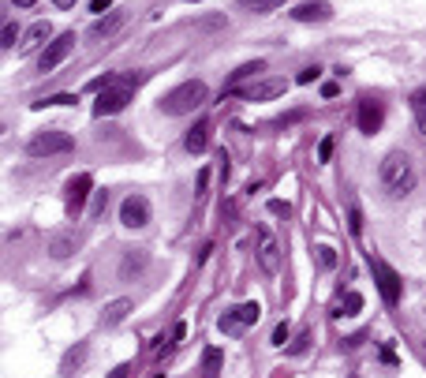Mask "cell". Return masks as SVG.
<instances>
[{"mask_svg":"<svg viewBox=\"0 0 426 378\" xmlns=\"http://www.w3.org/2000/svg\"><path fill=\"white\" fill-rule=\"evenodd\" d=\"M71 251H75V240H71V236H53L49 240V255H53V259H68Z\"/></svg>","mask_w":426,"mask_h":378,"instance_id":"obj_22","label":"cell"},{"mask_svg":"<svg viewBox=\"0 0 426 378\" xmlns=\"http://www.w3.org/2000/svg\"><path fill=\"white\" fill-rule=\"evenodd\" d=\"M221 363H225V352H221V348H206V352H202V378H217Z\"/></svg>","mask_w":426,"mask_h":378,"instance_id":"obj_19","label":"cell"},{"mask_svg":"<svg viewBox=\"0 0 426 378\" xmlns=\"http://www.w3.org/2000/svg\"><path fill=\"white\" fill-rule=\"evenodd\" d=\"M288 15L295 23H329L333 19V4L329 0H307V4H295Z\"/></svg>","mask_w":426,"mask_h":378,"instance_id":"obj_13","label":"cell"},{"mask_svg":"<svg viewBox=\"0 0 426 378\" xmlns=\"http://www.w3.org/2000/svg\"><path fill=\"white\" fill-rule=\"evenodd\" d=\"M311 330H299V334H295V341H292V345L288 348H284V352H288V356H303V352H307V348H311Z\"/></svg>","mask_w":426,"mask_h":378,"instance_id":"obj_24","label":"cell"},{"mask_svg":"<svg viewBox=\"0 0 426 378\" xmlns=\"http://www.w3.org/2000/svg\"><path fill=\"white\" fill-rule=\"evenodd\" d=\"M206 82L202 79H187V82H180V87H172L169 94L161 98V113L165 116H187V113H194V109L206 101Z\"/></svg>","mask_w":426,"mask_h":378,"instance_id":"obj_2","label":"cell"},{"mask_svg":"<svg viewBox=\"0 0 426 378\" xmlns=\"http://www.w3.org/2000/svg\"><path fill=\"white\" fill-rule=\"evenodd\" d=\"M187 4H198V0H187Z\"/></svg>","mask_w":426,"mask_h":378,"instance_id":"obj_42","label":"cell"},{"mask_svg":"<svg viewBox=\"0 0 426 378\" xmlns=\"http://www.w3.org/2000/svg\"><path fill=\"white\" fill-rule=\"evenodd\" d=\"M183 334H187V326H183V322H176V326H172V345H180Z\"/></svg>","mask_w":426,"mask_h":378,"instance_id":"obj_38","label":"cell"},{"mask_svg":"<svg viewBox=\"0 0 426 378\" xmlns=\"http://www.w3.org/2000/svg\"><path fill=\"white\" fill-rule=\"evenodd\" d=\"M15 42H19V30H15V23H4V42H0V49H15ZM23 45V42H19Z\"/></svg>","mask_w":426,"mask_h":378,"instance_id":"obj_29","label":"cell"},{"mask_svg":"<svg viewBox=\"0 0 426 378\" xmlns=\"http://www.w3.org/2000/svg\"><path fill=\"white\" fill-rule=\"evenodd\" d=\"M314 251H318V266H322V270H333V266H337V251H333L329 244L314 247Z\"/></svg>","mask_w":426,"mask_h":378,"instance_id":"obj_26","label":"cell"},{"mask_svg":"<svg viewBox=\"0 0 426 378\" xmlns=\"http://www.w3.org/2000/svg\"><path fill=\"white\" fill-rule=\"evenodd\" d=\"M378 180H382L385 195L393 199H404L415 191V165L404 150H389L382 158V169H378Z\"/></svg>","mask_w":426,"mask_h":378,"instance_id":"obj_1","label":"cell"},{"mask_svg":"<svg viewBox=\"0 0 426 378\" xmlns=\"http://www.w3.org/2000/svg\"><path fill=\"white\" fill-rule=\"evenodd\" d=\"M71 150H75V139L68 132H41L26 143L30 158H53V154H71Z\"/></svg>","mask_w":426,"mask_h":378,"instance_id":"obj_4","label":"cell"},{"mask_svg":"<svg viewBox=\"0 0 426 378\" xmlns=\"http://www.w3.org/2000/svg\"><path fill=\"white\" fill-rule=\"evenodd\" d=\"M258 71H266V60H254V64H243V68H236L232 71V79H228V90H236L243 79H251V75H258Z\"/></svg>","mask_w":426,"mask_h":378,"instance_id":"obj_20","label":"cell"},{"mask_svg":"<svg viewBox=\"0 0 426 378\" xmlns=\"http://www.w3.org/2000/svg\"><path fill=\"white\" fill-rule=\"evenodd\" d=\"M105 202H109V191H98V195H94V217L105 214Z\"/></svg>","mask_w":426,"mask_h":378,"instance_id":"obj_35","label":"cell"},{"mask_svg":"<svg viewBox=\"0 0 426 378\" xmlns=\"http://www.w3.org/2000/svg\"><path fill=\"white\" fill-rule=\"evenodd\" d=\"M210 135H213V124H210V120H198V124H194L191 132H187V139H183V146H187V154H206Z\"/></svg>","mask_w":426,"mask_h":378,"instance_id":"obj_16","label":"cell"},{"mask_svg":"<svg viewBox=\"0 0 426 378\" xmlns=\"http://www.w3.org/2000/svg\"><path fill=\"white\" fill-rule=\"evenodd\" d=\"M127 101H131V82H116V87L101 90L98 101H94V116H113V113H124Z\"/></svg>","mask_w":426,"mask_h":378,"instance_id":"obj_7","label":"cell"},{"mask_svg":"<svg viewBox=\"0 0 426 378\" xmlns=\"http://www.w3.org/2000/svg\"><path fill=\"white\" fill-rule=\"evenodd\" d=\"M318 75H322V68H318V64H311V68H303L299 75H295V82H299V87H307V82H314Z\"/></svg>","mask_w":426,"mask_h":378,"instance_id":"obj_30","label":"cell"},{"mask_svg":"<svg viewBox=\"0 0 426 378\" xmlns=\"http://www.w3.org/2000/svg\"><path fill=\"white\" fill-rule=\"evenodd\" d=\"M49 38H53V26H49V23H45V19H41V23H34V26H30V30H26V34H23V53H30V49H38V45H41V42H49Z\"/></svg>","mask_w":426,"mask_h":378,"instance_id":"obj_18","label":"cell"},{"mask_svg":"<svg viewBox=\"0 0 426 378\" xmlns=\"http://www.w3.org/2000/svg\"><path fill=\"white\" fill-rule=\"evenodd\" d=\"M262 318V303L258 300H247V303H236L232 311H225V315L217 318V330L221 334H243L247 326H254V322Z\"/></svg>","mask_w":426,"mask_h":378,"instance_id":"obj_3","label":"cell"},{"mask_svg":"<svg viewBox=\"0 0 426 378\" xmlns=\"http://www.w3.org/2000/svg\"><path fill=\"white\" fill-rule=\"evenodd\" d=\"M124 23H127V12H109V15H101V19L90 26V38H94V42H105V38H113V34H116Z\"/></svg>","mask_w":426,"mask_h":378,"instance_id":"obj_14","label":"cell"},{"mask_svg":"<svg viewBox=\"0 0 426 378\" xmlns=\"http://www.w3.org/2000/svg\"><path fill=\"white\" fill-rule=\"evenodd\" d=\"M75 49V34H57V38H53L49 45H45L41 49V57H38V71H45V75H49L53 68H57V64H64L68 60V53Z\"/></svg>","mask_w":426,"mask_h":378,"instance_id":"obj_8","label":"cell"},{"mask_svg":"<svg viewBox=\"0 0 426 378\" xmlns=\"http://www.w3.org/2000/svg\"><path fill=\"white\" fill-rule=\"evenodd\" d=\"M333 150H337V143H333V135H326V139L318 143V161H322V165L333 161Z\"/></svg>","mask_w":426,"mask_h":378,"instance_id":"obj_28","label":"cell"},{"mask_svg":"<svg viewBox=\"0 0 426 378\" xmlns=\"http://www.w3.org/2000/svg\"><path fill=\"white\" fill-rule=\"evenodd\" d=\"M359 311H363V296H359V292H348V296L340 300L337 315H359Z\"/></svg>","mask_w":426,"mask_h":378,"instance_id":"obj_23","label":"cell"},{"mask_svg":"<svg viewBox=\"0 0 426 378\" xmlns=\"http://www.w3.org/2000/svg\"><path fill=\"white\" fill-rule=\"evenodd\" d=\"M57 8H75V0H53Z\"/></svg>","mask_w":426,"mask_h":378,"instance_id":"obj_41","label":"cell"},{"mask_svg":"<svg viewBox=\"0 0 426 378\" xmlns=\"http://www.w3.org/2000/svg\"><path fill=\"white\" fill-rule=\"evenodd\" d=\"M382 120H385V109L378 105V101H370V98L359 101V109H355V124H359V132H363V135L382 132Z\"/></svg>","mask_w":426,"mask_h":378,"instance_id":"obj_12","label":"cell"},{"mask_svg":"<svg viewBox=\"0 0 426 378\" xmlns=\"http://www.w3.org/2000/svg\"><path fill=\"white\" fill-rule=\"evenodd\" d=\"M411 113L419 120V135H426V87H419L411 94Z\"/></svg>","mask_w":426,"mask_h":378,"instance_id":"obj_21","label":"cell"},{"mask_svg":"<svg viewBox=\"0 0 426 378\" xmlns=\"http://www.w3.org/2000/svg\"><path fill=\"white\" fill-rule=\"evenodd\" d=\"M90 191H94V177H90V172H79V177L68 180V214H71V217L82 214V206H86Z\"/></svg>","mask_w":426,"mask_h":378,"instance_id":"obj_11","label":"cell"},{"mask_svg":"<svg viewBox=\"0 0 426 378\" xmlns=\"http://www.w3.org/2000/svg\"><path fill=\"white\" fill-rule=\"evenodd\" d=\"M254 236H258V266H262L270 278H277V273H281V244H277V236L266 225H258Z\"/></svg>","mask_w":426,"mask_h":378,"instance_id":"obj_6","label":"cell"},{"mask_svg":"<svg viewBox=\"0 0 426 378\" xmlns=\"http://www.w3.org/2000/svg\"><path fill=\"white\" fill-rule=\"evenodd\" d=\"M288 90V79H254L251 87L243 90H225V94H243L247 101H273Z\"/></svg>","mask_w":426,"mask_h":378,"instance_id":"obj_10","label":"cell"},{"mask_svg":"<svg viewBox=\"0 0 426 378\" xmlns=\"http://www.w3.org/2000/svg\"><path fill=\"white\" fill-rule=\"evenodd\" d=\"M109 378H131V363H116V367H113V375H109Z\"/></svg>","mask_w":426,"mask_h":378,"instance_id":"obj_36","label":"cell"},{"mask_svg":"<svg viewBox=\"0 0 426 378\" xmlns=\"http://www.w3.org/2000/svg\"><path fill=\"white\" fill-rule=\"evenodd\" d=\"M45 105H75V94H53L45 101H34V109H45Z\"/></svg>","mask_w":426,"mask_h":378,"instance_id":"obj_27","label":"cell"},{"mask_svg":"<svg viewBox=\"0 0 426 378\" xmlns=\"http://www.w3.org/2000/svg\"><path fill=\"white\" fill-rule=\"evenodd\" d=\"M337 94H340L337 82H322V98H337Z\"/></svg>","mask_w":426,"mask_h":378,"instance_id":"obj_37","label":"cell"},{"mask_svg":"<svg viewBox=\"0 0 426 378\" xmlns=\"http://www.w3.org/2000/svg\"><path fill=\"white\" fill-rule=\"evenodd\" d=\"M146 262H150V255L142 251V247H131V251L124 255V262H120V281H131L138 273L146 270Z\"/></svg>","mask_w":426,"mask_h":378,"instance_id":"obj_15","label":"cell"},{"mask_svg":"<svg viewBox=\"0 0 426 378\" xmlns=\"http://www.w3.org/2000/svg\"><path fill=\"white\" fill-rule=\"evenodd\" d=\"M243 4L251 8L254 15H270L273 8H281V4H284V0H243Z\"/></svg>","mask_w":426,"mask_h":378,"instance_id":"obj_25","label":"cell"},{"mask_svg":"<svg viewBox=\"0 0 426 378\" xmlns=\"http://www.w3.org/2000/svg\"><path fill=\"white\" fill-rule=\"evenodd\" d=\"M120 225L124 228H146L150 225V202L142 195H127L120 202Z\"/></svg>","mask_w":426,"mask_h":378,"instance_id":"obj_9","label":"cell"},{"mask_svg":"<svg viewBox=\"0 0 426 378\" xmlns=\"http://www.w3.org/2000/svg\"><path fill=\"white\" fill-rule=\"evenodd\" d=\"M90 12H98V19H101V15L113 12V0H90Z\"/></svg>","mask_w":426,"mask_h":378,"instance_id":"obj_33","label":"cell"},{"mask_svg":"<svg viewBox=\"0 0 426 378\" xmlns=\"http://www.w3.org/2000/svg\"><path fill=\"white\" fill-rule=\"evenodd\" d=\"M270 214H277V217H288V202H281V199H270Z\"/></svg>","mask_w":426,"mask_h":378,"instance_id":"obj_34","label":"cell"},{"mask_svg":"<svg viewBox=\"0 0 426 378\" xmlns=\"http://www.w3.org/2000/svg\"><path fill=\"white\" fill-rule=\"evenodd\" d=\"M284 341H292V330H288V322H281V326L273 330V345H277V348H284Z\"/></svg>","mask_w":426,"mask_h":378,"instance_id":"obj_31","label":"cell"},{"mask_svg":"<svg viewBox=\"0 0 426 378\" xmlns=\"http://www.w3.org/2000/svg\"><path fill=\"white\" fill-rule=\"evenodd\" d=\"M370 270H374V281H378V292H382V300H385V303H400V292H404L400 273H396L385 259H378V255H370Z\"/></svg>","mask_w":426,"mask_h":378,"instance_id":"obj_5","label":"cell"},{"mask_svg":"<svg viewBox=\"0 0 426 378\" xmlns=\"http://www.w3.org/2000/svg\"><path fill=\"white\" fill-rule=\"evenodd\" d=\"M382 359H385L389 367H393V363H396V352H393V348H382Z\"/></svg>","mask_w":426,"mask_h":378,"instance_id":"obj_39","label":"cell"},{"mask_svg":"<svg viewBox=\"0 0 426 378\" xmlns=\"http://www.w3.org/2000/svg\"><path fill=\"white\" fill-rule=\"evenodd\" d=\"M131 307H135V303L127 300V296H120V300H113V303H105V311H101V326H120V322L131 315Z\"/></svg>","mask_w":426,"mask_h":378,"instance_id":"obj_17","label":"cell"},{"mask_svg":"<svg viewBox=\"0 0 426 378\" xmlns=\"http://www.w3.org/2000/svg\"><path fill=\"white\" fill-rule=\"evenodd\" d=\"M348 228H351V233H363V214H359V206H351V214H348Z\"/></svg>","mask_w":426,"mask_h":378,"instance_id":"obj_32","label":"cell"},{"mask_svg":"<svg viewBox=\"0 0 426 378\" xmlns=\"http://www.w3.org/2000/svg\"><path fill=\"white\" fill-rule=\"evenodd\" d=\"M12 4H15V8H34L38 0H12Z\"/></svg>","mask_w":426,"mask_h":378,"instance_id":"obj_40","label":"cell"}]
</instances>
